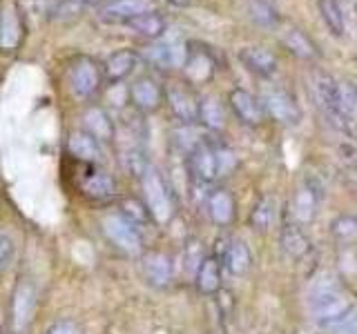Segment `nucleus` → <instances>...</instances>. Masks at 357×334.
I'll return each mask as SVG.
<instances>
[{"instance_id": "4", "label": "nucleus", "mask_w": 357, "mask_h": 334, "mask_svg": "<svg viewBox=\"0 0 357 334\" xmlns=\"http://www.w3.org/2000/svg\"><path fill=\"white\" fill-rule=\"evenodd\" d=\"M141 183H143L145 203H148L150 216L156 223H167L172 218V200H170V192H167L161 174L152 170V167H148L145 174L141 176Z\"/></svg>"}, {"instance_id": "15", "label": "nucleus", "mask_w": 357, "mask_h": 334, "mask_svg": "<svg viewBox=\"0 0 357 334\" xmlns=\"http://www.w3.org/2000/svg\"><path fill=\"white\" fill-rule=\"evenodd\" d=\"M83 127H85V134H89L96 143H109L116 134L114 122H112V118L107 116V111L100 109V107L85 109Z\"/></svg>"}, {"instance_id": "17", "label": "nucleus", "mask_w": 357, "mask_h": 334, "mask_svg": "<svg viewBox=\"0 0 357 334\" xmlns=\"http://www.w3.org/2000/svg\"><path fill=\"white\" fill-rule=\"evenodd\" d=\"M183 70L190 83H206L208 78L215 74V61H212V56L206 49H190V45H188Z\"/></svg>"}, {"instance_id": "6", "label": "nucleus", "mask_w": 357, "mask_h": 334, "mask_svg": "<svg viewBox=\"0 0 357 334\" xmlns=\"http://www.w3.org/2000/svg\"><path fill=\"white\" fill-rule=\"evenodd\" d=\"M152 9H154L152 0H109V3L98 7L96 16L105 25H128L132 18Z\"/></svg>"}, {"instance_id": "7", "label": "nucleus", "mask_w": 357, "mask_h": 334, "mask_svg": "<svg viewBox=\"0 0 357 334\" xmlns=\"http://www.w3.org/2000/svg\"><path fill=\"white\" fill-rule=\"evenodd\" d=\"M143 56L150 65L159 67V70H178L185 63L188 47L178 42H165V40H156L148 47H143Z\"/></svg>"}, {"instance_id": "11", "label": "nucleus", "mask_w": 357, "mask_h": 334, "mask_svg": "<svg viewBox=\"0 0 357 334\" xmlns=\"http://www.w3.org/2000/svg\"><path fill=\"white\" fill-rule=\"evenodd\" d=\"M230 107L232 111L237 114V118L241 122H245V125H259V122L264 120V107H261V100L257 98L255 94H250L248 89H232L230 92Z\"/></svg>"}, {"instance_id": "12", "label": "nucleus", "mask_w": 357, "mask_h": 334, "mask_svg": "<svg viewBox=\"0 0 357 334\" xmlns=\"http://www.w3.org/2000/svg\"><path fill=\"white\" fill-rule=\"evenodd\" d=\"M239 61L241 65L248 70L250 74L259 76V78H273L277 74V58L273 51H268L264 47H257V45H250V47H241L239 49Z\"/></svg>"}, {"instance_id": "22", "label": "nucleus", "mask_w": 357, "mask_h": 334, "mask_svg": "<svg viewBox=\"0 0 357 334\" xmlns=\"http://www.w3.org/2000/svg\"><path fill=\"white\" fill-rule=\"evenodd\" d=\"M67 152H70L76 161L94 163V161H98L100 148H98V143L89 136V134H85L83 129H78V132H72L70 138H67Z\"/></svg>"}, {"instance_id": "38", "label": "nucleus", "mask_w": 357, "mask_h": 334, "mask_svg": "<svg viewBox=\"0 0 357 334\" xmlns=\"http://www.w3.org/2000/svg\"><path fill=\"white\" fill-rule=\"evenodd\" d=\"M14 250H16L14 239L9 234H0V274L7 270L11 259H14Z\"/></svg>"}, {"instance_id": "28", "label": "nucleus", "mask_w": 357, "mask_h": 334, "mask_svg": "<svg viewBox=\"0 0 357 334\" xmlns=\"http://www.w3.org/2000/svg\"><path fill=\"white\" fill-rule=\"evenodd\" d=\"M208 212L210 218L219 225H228L234 216V200L226 189H217L208 196Z\"/></svg>"}, {"instance_id": "20", "label": "nucleus", "mask_w": 357, "mask_h": 334, "mask_svg": "<svg viewBox=\"0 0 357 334\" xmlns=\"http://www.w3.org/2000/svg\"><path fill=\"white\" fill-rule=\"evenodd\" d=\"M81 189L87 198L92 200H107L116 194V185H114V178L105 172H92L87 174L83 181H81Z\"/></svg>"}, {"instance_id": "2", "label": "nucleus", "mask_w": 357, "mask_h": 334, "mask_svg": "<svg viewBox=\"0 0 357 334\" xmlns=\"http://www.w3.org/2000/svg\"><path fill=\"white\" fill-rule=\"evenodd\" d=\"M308 310L310 317L324 328L328 323L337 321L340 317H344L351 310V301L342 289H337V285L326 278V283H315V287H312Z\"/></svg>"}, {"instance_id": "32", "label": "nucleus", "mask_w": 357, "mask_h": 334, "mask_svg": "<svg viewBox=\"0 0 357 334\" xmlns=\"http://www.w3.org/2000/svg\"><path fill=\"white\" fill-rule=\"evenodd\" d=\"M52 7H54L52 0H16V11H18L20 20L27 18L29 22H36L43 18L50 20Z\"/></svg>"}, {"instance_id": "26", "label": "nucleus", "mask_w": 357, "mask_h": 334, "mask_svg": "<svg viewBox=\"0 0 357 334\" xmlns=\"http://www.w3.org/2000/svg\"><path fill=\"white\" fill-rule=\"evenodd\" d=\"M223 265L232 276H243L250 270V252L245 248V243L232 241L226 252H223Z\"/></svg>"}, {"instance_id": "9", "label": "nucleus", "mask_w": 357, "mask_h": 334, "mask_svg": "<svg viewBox=\"0 0 357 334\" xmlns=\"http://www.w3.org/2000/svg\"><path fill=\"white\" fill-rule=\"evenodd\" d=\"M33 315H36V289H33L31 283L22 281L16 292H14V299H11V317H14V328L18 332L25 330Z\"/></svg>"}, {"instance_id": "36", "label": "nucleus", "mask_w": 357, "mask_h": 334, "mask_svg": "<svg viewBox=\"0 0 357 334\" xmlns=\"http://www.w3.org/2000/svg\"><path fill=\"white\" fill-rule=\"evenodd\" d=\"M174 141H176V145L181 148L183 152H192L197 145H201L204 141L199 138V132L195 129V125H183V127H178V129H174Z\"/></svg>"}, {"instance_id": "19", "label": "nucleus", "mask_w": 357, "mask_h": 334, "mask_svg": "<svg viewBox=\"0 0 357 334\" xmlns=\"http://www.w3.org/2000/svg\"><path fill=\"white\" fill-rule=\"evenodd\" d=\"M143 274L152 285H156V287L165 285L172 278V259L163 252L145 254L143 256Z\"/></svg>"}, {"instance_id": "39", "label": "nucleus", "mask_w": 357, "mask_h": 334, "mask_svg": "<svg viewBox=\"0 0 357 334\" xmlns=\"http://www.w3.org/2000/svg\"><path fill=\"white\" fill-rule=\"evenodd\" d=\"M121 214L126 216L130 223H134L137 228H139V223L145 221V209H143V205L139 203V200H134V198H130V200H126V203H123V212H121Z\"/></svg>"}, {"instance_id": "1", "label": "nucleus", "mask_w": 357, "mask_h": 334, "mask_svg": "<svg viewBox=\"0 0 357 334\" xmlns=\"http://www.w3.org/2000/svg\"><path fill=\"white\" fill-rule=\"evenodd\" d=\"M312 89L319 107L335 125L344 132H353L357 116V85L351 81H337L328 74H317Z\"/></svg>"}, {"instance_id": "37", "label": "nucleus", "mask_w": 357, "mask_h": 334, "mask_svg": "<svg viewBox=\"0 0 357 334\" xmlns=\"http://www.w3.org/2000/svg\"><path fill=\"white\" fill-rule=\"evenodd\" d=\"M215 154H217V176H226L237 167V156H234L232 150L215 148Z\"/></svg>"}, {"instance_id": "5", "label": "nucleus", "mask_w": 357, "mask_h": 334, "mask_svg": "<svg viewBox=\"0 0 357 334\" xmlns=\"http://www.w3.org/2000/svg\"><path fill=\"white\" fill-rule=\"evenodd\" d=\"M103 232L107 239L128 254H139L143 250V237L139 228L130 223L123 214H107L103 216Z\"/></svg>"}, {"instance_id": "16", "label": "nucleus", "mask_w": 357, "mask_h": 334, "mask_svg": "<svg viewBox=\"0 0 357 334\" xmlns=\"http://www.w3.org/2000/svg\"><path fill=\"white\" fill-rule=\"evenodd\" d=\"M190 170L199 181L210 183L217 178V154L208 143H201L190 152Z\"/></svg>"}, {"instance_id": "8", "label": "nucleus", "mask_w": 357, "mask_h": 334, "mask_svg": "<svg viewBox=\"0 0 357 334\" xmlns=\"http://www.w3.org/2000/svg\"><path fill=\"white\" fill-rule=\"evenodd\" d=\"M261 107L264 114H268L271 118L284 122V125H295L299 120V107L295 103V98L282 92V89H271L261 96Z\"/></svg>"}, {"instance_id": "33", "label": "nucleus", "mask_w": 357, "mask_h": 334, "mask_svg": "<svg viewBox=\"0 0 357 334\" xmlns=\"http://www.w3.org/2000/svg\"><path fill=\"white\" fill-rule=\"evenodd\" d=\"M252 225L255 230H268L275 225L277 221V200L273 196H266L261 198L259 203H257V207L252 209Z\"/></svg>"}, {"instance_id": "18", "label": "nucleus", "mask_w": 357, "mask_h": 334, "mask_svg": "<svg viewBox=\"0 0 357 334\" xmlns=\"http://www.w3.org/2000/svg\"><path fill=\"white\" fill-rule=\"evenodd\" d=\"M22 20L18 16L16 7H7L0 14V49L14 51L22 38Z\"/></svg>"}, {"instance_id": "40", "label": "nucleus", "mask_w": 357, "mask_h": 334, "mask_svg": "<svg viewBox=\"0 0 357 334\" xmlns=\"http://www.w3.org/2000/svg\"><path fill=\"white\" fill-rule=\"evenodd\" d=\"M45 334H83L81 326H78L76 321L72 319H59V321H54L52 326L47 328V332Z\"/></svg>"}, {"instance_id": "35", "label": "nucleus", "mask_w": 357, "mask_h": 334, "mask_svg": "<svg viewBox=\"0 0 357 334\" xmlns=\"http://www.w3.org/2000/svg\"><path fill=\"white\" fill-rule=\"evenodd\" d=\"M324 328L331 334H357V310L351 308L344 317H340L337 321H333Z\"/></svg>"}, {"instance_id": "34", "label": "nucleus", "mask_w": 357, "mask_h": 334, "mask_svg": "<svg viewBox=\"0 0 357 334\" xmlns=\"http://www.w3.org/2000/svg\"><path fill=\"white\" fill-rule=\"evenodd\" d=\"M331 232L337 241H355L357 239V216L342 214L331 223Z\"/></svg>"}, {"instance_id": "10", "label": "nucleus", "mask_w": 357, "mask_h": 334, "mask_svg": "<svg viewBox=\"0 0 357 334\" xmlns=\"http://www.w3.org/2000/svg\"><path fill=\"white\" fill-rule=\"evenodd\" d=\"M139 65V51L134 49H116L112 51L105 63L100 65V70H103V78L107 83L116 85L121 81H126V78L134 72V67Z\"/></svg>"}, {"instance_id": "3", "label": "nucleus", "mask_w": 357, "mask_h": 334, "mask_svg": "<svg viewBox=\"0 0 357 334\" xmlns=\"http://www.w3.org/2000/svg\"><path fill=\"white\" fill-rule=\"evenodd\" d=\"M67 81H70V89L78 100H87L98 92L100 81H103V70L89 56H78L70 65Z\"/></svg>"}, {"instance_id": "23", "label": "nucleus", "mask_w": 357, "mask_h": 334, "mask_svg": "<svg viewBox=\"0 0 357 334\" xmlns=\"http://www.w3.org/2000/svg\"><path fill=\"white\" fill-rule=\"evenodd\" d=\"M199 120L210 132H221L226 127V111L215 96H204L199 100Z\"/></svg>"}, {"instance_id": "30", "label": "nucleus", "mask_w": 357, "mask_h": 334, "mask_svg": "<svg viewBox=\"0 0 357 334\" xmlns=\"http://www.w3.org/2000/svg\"><path fill=\"white\" fill-rule=\"evenodd\" d=\"M317 7H319V16L326 22V27L333 36H344L346 20H344V11L337 0H319Z\"/></svg>"}, {"instance_id": "41", "label": "nucleus", "mask_w": 357, "mask_h": 334, "mask_svg": "<svg viewBox=\"0 0 357 334\" xmlns=\"http://www.w3.org/2000/svg\"><path fill=\"white\" fill-rule=\"evenodd\" d=\"M167 5H172V7H188L192 0H165Z\"/></svg>"}, {"instance_id": "13", "label": "nucleus", "mask_w": 357, "mask_h": 334, "mask_svg": "<svg viewBox=\"0 0 357 334\" xmlns=\"http://www.w3.org/2000/svg\"><path fill=\"white\" fill-rule=\"evenodd\" d=\"M167 105L174 114L176 120H181L183 125H195L199 120V100L183 87H170L167 89Z\"/></svg>"}, {"instance_id": "21", "label": "nucleus", "mask_w": 357, "mask_h": 334, "mask_svg": "<svg viewBox=\"0 0 357 334\" xmlns=\"http://www.w3.org/2000/svg\"><path fill=\"white\" fill-rule=\"evenodd\" d=\"M126 27H130L134 33H139L143 38H150V40H159L163 33H165V18L159 14V11H145V14L132 18Z\"/></svg>"}, {"instance_id": "29", "label": "nucleus", "mask_w": 357, "mask_h": 334, "mask_svg": "<svg viewBox=\"0 0 357 334\" xmlns=\"http://www.w3.org/2000/svg\"><path fill=\"white\" fill-rule=\"evenodd\" d=\"M282 248L290 259H301L310 252V241L304 230L297 225H286L282 232Z\"/></svg>"}, {"instance_id": "31", "label": "nucleus", "mask_w": 357, "mask_h": 334, "mask_svg": "<svg viewBox=\"0 0 357 334\" xmlns=\"http://www.w3.org/2000/svg\"><path fill=\"white\" fill-rule=\"evenodd\" d=\"M248 11H250V18L259 27H268V29L277 27L279 11L275 9L271 0H248Z\"/></svg>"}, {"instance_id": "14", "label": "nucleus", "mask_w": 357, "mask_h": 334, "mask_svg": "<svg viewBox=\"0 0 357 334\" xmlns=\"http://www.w3.org/2000/svg\"><path fill=\"white\" fill-rule=\"evenodd\" d=\"M130 98L139 111H154L161 107L163 92L154 78L143 76V78H137V83L130 87Z\"/></svg>"}, {"instance_id": "25", "label": "nucleus", "mask_w": 357, "mask_h": 334, "mask_svg": "<svg viewBox=\"0 0 357 334\" xmlns=\"http://www.w3.org/2000/svg\"><path fill=\"white\" fill-rule=\"evenodd\" d=\"M315 212H317V194L315 189L310 185H301L297 192H295V198H293V214L297 218V223H310L315 218Z\"/></svg>"}, {"instance_id": "27", "label": "nucleus", "mask_w": 357, "mask_h": 334, "mask_svg": "<svg viewBox=\"0 0 357 334\" xmlns=\"http://www.w3.org/2000/svg\"><path fill=\"white\" fill-rule=\"evenodd\" d=\"M195 274L201 294H215L221 287V265L217 259H204Z\"/></svg>"}, {"instance_id": "24", "label": "nucleus", "mask_w": 357, "mask_h": 334, "mask_svg": "<svg viewBox=\"0 0 357 334\" xmlns=\"http://www.w3.org/2000/svg\"><path fill=\"white\" fill-rule=\"evenodd\" d=\"M282 42L286 45V49L290 54H295L297 58H304V61H310V58H315L317 56V47H315V42H312L304 31L297 29V27H290L284 31V36H282Z\"/></svg>"}]
</instances>
